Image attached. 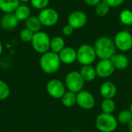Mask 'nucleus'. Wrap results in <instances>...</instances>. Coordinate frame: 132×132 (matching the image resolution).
<instances>
[{"label":"nucleus","mask_w":132,"mask_h":132,"mask_svg":"<svg viewBox=\"0 0 132 132\" xmlns=\"http://www.w3.org/2000/svg\"><path fill=\"white\" fill-rule=\"evenodd\" d=\"M50 36L46 32L39 31L34 33L31 41L32 46L36 53L42 55L50 50Z\"/></svg>","instance_id":"obj_6"},{"label":"nucleus","mask_w":132,"mask_h":132,"mask_svg":"<svg viewBox=\"0 0 132 132\" xmlns=\"http://www.w3.org/2000/svg\"><path fill=\"white\" fill-rule=\"evenodd\" d=\"M96 104L94 96L89 91L83 90L77 94V104L84 110H91Z\"/></svg>","instance_id":"obj_10"},{"label":"nucleus","mask_w":132,"mask_h":132,"mask_svg":"<svg viewBox=\"0 0 132 132\" xmlns=\"http://www.w3.org/2000/svg\"><path fill=\"white\" fill-rule=\"evenodd\" d=\"M87 22V16L86 13L80 10L72 12L67 18V24L75 29H80L84 27Z\"/></svg>","instance_id":"obj_12"},{"label":"nucleus","mask_w":132,"mask_h":132,"mask_svg":"<svg viewBox=\"0 0 132 132\" xmlns=\"http://www.w3.org/2000/svg\"><path fill=\"white\" fill-rule=\"evenodd\" d=\"M25 23H26V28L29 29L34 33L39 31H41L40 29L43 26L38 16H36V15H30L25 21Z\"/></svg>","instance_id":"obj_21"},{"label":"nucleus","mask_w":132,"mask_h":132,"mask_svg":"<svg viewBox=\"0 0 132 132\" xmlns=\"http://www.w3.org/2000/svg\"><path fill=\"white\" fill-rule=\"evenodd\" d=\"M34 36V32H32L31 30H29L27 28H24L20 31L19 33V37L20 39L24 42V43H29L32 41V38Z\"/></svg>","instance_id":"obj_28"},{"label":"nucleus","mask_w":132,"mask_h":132,"mask_svg":"<svg viewBox=\"0 0 132 132\" xmlns=\"http://www.w3.org/2000/svg\"><path fill=\"white\" fill-rule=\"evenodd\" d=\"M58 12L50 7H47L44 9L40 10L38 18L42 26L46 27H51L55 26L59 21Z\"/></svg>","instance_id":"obj_7"},{"label":"nucleus","mask_w":132,"mask_h":132,"mask_svg":"<svg viewBox=\"0 0 132 132\" xmlns=\"http://www.w3.org/2000/svg\"><path fill=\"white\" fill-rule=\"evenodd\" d=\"M128 125V131H129V132H132V120Z\"/></svg>","instance_id":"obj_34"},{"label":"nucleus","mask_w":132,"mask_h":132,"mask_svg":"<svg viewBox=\"0 0 132 132\" xmlns=\"http://www.w3.org/2000/svg\"><path fill=\"white\" fill-rule=\"evenodd\" d=\"M65 47V40L62 36H56L50 39V51L59 54Z\"/></svg>","instance_id":"obj_19"},{"label":"nucleus","mask_w":132,"mask_h":132,"mask_svg":"<svg viewBox=\"0 0 132 132\" xmlns=\"http://www.w3.org/2000/svg\"><path fill=\"white\" fill-rule=\"evenodd\" d=\"M19 24V20L16 19L14 13H4L0 20V26L5 30L14 29Z\"/></svg>","instance_id":"obj_15"},{"label":"nucleus","mask_w":132,"mask_h":132,"mask_svg":"<svg viewBox=\"0 0 132 132\" xmlns=\"http://www.w3.org/2000/svg\"><path fill=\"white\" fill-rule=\"evenodd\" d=\"M61 103L66 108H72L77 104V94L67 90L61 97Z\"/></svg>","instance_id":"obj_22"},{"label":"nucleus","mask_w":132,"mask_h":132,"mask_svg":"<svg viewBox=\"0 0 132 132\" xmlns=\"http://www.w3.org/2000/svg\"><path fill=\"white\" fill-rule=\"evenodd\" d=\"M120 21L125 26L132 25V11L130 9H124L119 14Z\"/></svg>","instance_id":"obj_25"},{"label":"nucleus","mask_w":132,"mask_h":132,"mask_svg":"<svg viewBox=\"0 0 132 132\" xmlns=\"http://www.w3.org/2000/svg\"><path fill=\"white\" fill-rule=\"evenodd\" d=\"M10 95V88L9 85L2 80H0V101L7 99Z\"/></svg>","instance_id":"obj_27"},{"label":"nucleus","mask_w":132,"mask_h":132,"mask_svg":"<svg viewBox=\"0 0 132 132\" xmlns=\"http://www.w3.org/2000/svg\"><path fill=\"white\" fill-rule=\"evenodd\" d=\"M73 30H74V29H73L72 26H70V25L67 24V25H66V26H63V29H62V32H63V34L64 36H70V35L73 34Z\"/></svg>","instance_id":"obj_31"},{"label":"nucleus","mask_w":132,"mask_h":132,"mask_svg":"<svg viewBox=\"0 0 132 132\" xmlns=\"http://www.w3.org/2000/svg\"><path fill=\"white\" fill-rule=\"evenodd\" d=\"M102 1L107 3L110 7H118L125 2V0H102Z\"/></svg>","instance_id":"obj_30"},{"label":"nucleus","mask_w":132,"mask_h":132,"mask_svg":"<svg viewBox=\"0 0 132 132\" xmlns=\"http://www.w3.org/2000/svg\"><path fill=\"white\" fill-rule=\"evenodd\" d=\"M117 92V86L111 80L104 82L100 87V94L104 99H114Z\"/></svg>","instance_id":"obj_13"},{"label":"nucleus","mask_w":132,"mask_h":132,"mask_svg":"<svg viewBox=\"0 0 132 132\" xmlns=\"http://www.w3.org/2000/svg\"><path fill=\"white\" fill-rule=\"evenodd\" d=\"M50 0H30L31 5L38 10H42L48 7Z\"/></svg>","instance_id":"obj_29"},{"label":"nucleus","mask_w":132,"mask_h":132,"mask_svg":"<svg viewBox=\"0 0 132 132\" xmlns=\"http://www.w3.org/2000/svg\"><path fill=\"white\" fill-rule=\"evenodd\" d=\"M111 60L114 64L115 70H124L127 69L129 66V59L127 56L122 53H115L111 58Z\"/></svg>","instance_id":"obj_16"},{"label":"nucleus","mask_w":132,"mask_h":132,"mask_svg":"<svg viewBox=\"0 0 132 132\" xmlns=\"http://www.w3.org/2000/svg\"><path fill=\"white\" fill-rule=\"evenodd\" d=\"M117 49L122 52H128L132 48V35L127 30L118 32L114 39Z\"/></svg>","instance_id":"obj_9"},{"label":"nucleus","mask_w":132,"mask_h":132,"mask_svg":"<svg viewBox=\"0 0 132 132\" xmlns=\"http://www.w3.org/2000/svg\"><path fill=\"white\" fill-rule=\"evenodd\" d=\"M19 5V0H0V10L3 13H14Z\"/></svg>","instance_id":"obj_17"},{"label":"nucleus","mask_w":132,"mask_h":132,"mask_svg":"<svg viewBox=\"0 0 132 132\" xmlns=\"http://www.w3.org/2000/svg\"><path fill=\"white\" fill-rule=\"evenodd\" d=\"M85 83L86 82L81 77L80 72L76 70L69 72L66 75L65 80H64V84L67 90L76 94L84 90Z\"/></svg>","instance_id":"obj_5"},{"label":"nucleus","mask_w":132,"mask_h":132,"mask_svg":"<svg viewBox=\"0 0 132 132\" xmlns=\"http://www.w3.org/2000/svg\"><path fill=\"white\" fill-rule=\"evenodd\" d=\"M2 53H3V45H2V42L0 41V56H2Z\"/></svg>","instance_id":"obj_33"},{"label":"nucleus","mask_w":132,"mask_h":132,"mask_svg":"<svg viewBox=\"0 0 132 132\" xmlns=\"http://www.w3.org/2000/svg\"><path fill=\"white\" fill-rule=\"evenodd\" d=\"M61 65L59 54L52 51H48L41 55L39 58V67L41 70L47 74L56 73Z\"/></svg>","instance_id":"obj_2"},{"label":"nucleus","mask_w":132,"mask_h":132,"mask_svg":"<svg viewBox=\"0 0 132 132\" xmlns=\"http://www.w3.org/2000/svg\"><path fill=\"white\" fill-rule=\"evenodd\" d=\"M47 94L54 99H61L67 91L64 82L59 79H51L46 86Z\"/></svg>","instance_id":"obj_8"},{"label":"nucleus","mask_w":132,"mask_h":132,"mask_svg":"<svg viewBox=\"0 0 132 132\" xmlns=\"http://www.w3.org/2000/svg\"><path fill=\"white\" fill-rule=\"evenodd\" d=\"M85 4H87L89 6H96L98 5L102 0H83Z\"/></svg>","instance_id":"obj_32"},{"label":"nucleus","mask_w":132,"mask_h":132,"mask_svg":"<svg viewBox=\"0 0 132 132\" xmlns=\"http://www.w3.org/2000/svg\"><path fill=\"white\" fill-rule=\"evenodd\" d=\"M97 76L100 78L110 77L115 71L114 64L110 60H100L95 67Z\"/></svg>","instance_id":"obj_11"},{"label":"nucleus","mask_w":132,"mask_h":132,"mask_svg":"<svg viewBox=\"0 0 132 132\" xmlns=\"http://www.w3.org/2000/svg\"><path fill=\"white\" fill-rule=\"evenodd\" d=\"M97 59V54L94 46L83 44L77 50V60L82 66L92 65Z\"/></svg>","instance_id":"obj_4"},{"label":"nucleus","mask_w":132,"mask_h":132,"mask_svg":"<svg viewBox=\"0 0 132 132\" xmlns=\"http://www.w3.org/2000/svg\"><path fill=\"white\" fill-rule=\"evenodd\" d=\"M14 14L19 22L26 21L31 15V9L26 5L20 4V5L14 12Z\"/></svg>","instance_id":"obj_20"},{"label":"nucleus","mask_w":132,"mask_h":132,"mask_svg":"<svg viewBox=\"0 0 132 132\" xmlns=\"http://www.w3.org/2000/svg\"><path fill=\"white\" fill-rule=\"evenodd\" d=\"M59 57L61 63L70 65L77 61V50L73 47L66 46L60 53Z\"/></svg>","instance_id":"obj_14"},{"label":"nucleus","mask_w":132,"mask_h":132,"mask_svg":"<svg viewBox=\"0 0 132 132\" xmlns=\"http://www.w3.org/2000/svg\"><path fill=\"white\" fill-rule=\"evenodd\" d=\"M80 73L85 82H91L94 80L97 77L95 67H94L92 65L82 66L80 70Z\"/></svg>","instance_id":"obj_18"},{"label":"nucleus","mask_w":132,"mask_h":132,"mask_svg":"<svg viewBox=\"0 0 132 132\" xmlns=\"http://www.w3.org/2000/svg\"><path fill=\"white\" fill-rule=\"evenodd\" d=\"M97 57L100 60H110L116 52V46L112 39L108 36H101L94 43Z\"/></svg>","instance_id":"obj_1"},{"label":"nucleus","mask_w":132,"mask_h":132,"mask_svg":"<svg viewBox=\"0 0 132 132\" xmlns=\"http://www.w3.org/2000/svg\"><path fill=\"white\" fill-rule=\"evenodd\" d=\"M118 122L122 125H128L132 120V114L130 110H122L117 116Z\"/></svg>","instance_id":"obj_24"},{"label":"nucleus","mask_w":132,"mask_h":132,"mask_svg":"<svg viewBox=\"0 0 132 132\" xmlns=\"http://www.w3.org/2000/svg\"><path fill=\"white\" fill-rule=\"evenodd\" d=\"M70 132H80V131H78V130H73V131H72Z\"/></svg>","instance_id":"obj_37"},{"label":"nucleus","mask_w":132,"mask_h":132,"mask_svg":"<svg viewBox=\"0 0 132 132\" xmlns=\"http://www.w3.org/2000/svg\"><path fill=\"white\" fill-rule=\"evenodd\" d=\"M20 2H22V3H26L28 2H30V0H19Z\"/></svg>","instance_id":"obj_35"},{"label":"nucleus","mask_w":132,"mask_h":132,"mask_svg":"<svg viewBox=\"0 0 132 132\" xmlns=\"http://www.w3.org/2000/svg\"><path fill=\"white\" fill-rule=\"evenodd\" d=\"M129 110H130V111L131 112L132 114V101L131 103V104H130V108H129Z\"/></svg>","instance_id":"obj_36"},{"label":"nucleus","mask_w":132,"mask_h":132,"mask_svg":"<svg viewBox=\"0 0 132 132\" xmlns=\"http://www.w3.org/2000/svg\"><path fill=\"white\" fill-rule=\"evenodd\" d=\"M101 108L103 113L113 114L116 109V104L113 99H104L101 104Z\"/></svg>","instance_id":"obj_23"},{"label":"nucleus","mask_w":132,"mask_h":132,"mask_svg":"<svg viewBox=\"0 0 132 132\" xmlns=\"http://www.w3.org/2000/svg\"><path fill=\"white\" fill-rule=\"evenodd\" d=\"M110 8L111 7L107 3L101 1L98 5L95 6V12L98 16H105L109 12Z\"/></svg>","instance_id":"obj_26"},{"label":"nucleus","mask_w":132,"mask_h":132,"mask_svg":"<svg viewBox=\"0 0 132 132\" xmlns=\"http://www.w3.org/2000/svg\"><path fill=\"white\" fill-rule=\"evenodd\" d=\"M117 118L113 114L101 113L95 119V126L101 132H114L118 128Z\"/></svg>","instance_id":"obj_3"}]
</instances>
